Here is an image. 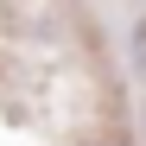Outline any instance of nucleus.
Returning <instances> with one entry per match:
<instances>
[{
	"label": "nucleus",
	"mask_w": 146,
	"mask_h": 146,
	"mask_svg": "<svg viewBox=\"0 0 146 146\" xmlns=\"http://www.w3.org/2000/svg\"><path fill=\"white\" fill-rule=\"evenodd\" d=\"M83 146H114V140H83Z\"/></svg>",
	"instance_id": "1"
}]
</instances>
